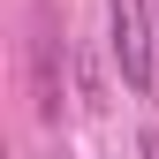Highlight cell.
I'll return each mask as SVG.
<instances>
[{
  "instance_id": "cell-1",
  "label": "cell",
  "mask_w": 159,
  "mask_h": 159,
  "mask_svg": "<svg viewBox=\"0 0 159 159\" xmlns=\"http://www.w3.org/2000/svg\"><path fill=\"white\" fill-rule=\"evenodd\" d=\"M106 30H114V68L129 91H152V8L144 0H106Z\"/></svg>"
},
{
  "instance_id": "cell-2",
  "label": "cell",
  "mask_w": 159,
  "mask_h": 159,
  "mask_svg": "<svg viewBox=\"0 0 159 159\" xmlns=\"http://www.w3.org/2000/svg\"><path fill=\"white\" fill-rule=\"evenodd\" d=\"M144 159H159V121H152V129H144Z\"/></svg>"
}]
</instances>
